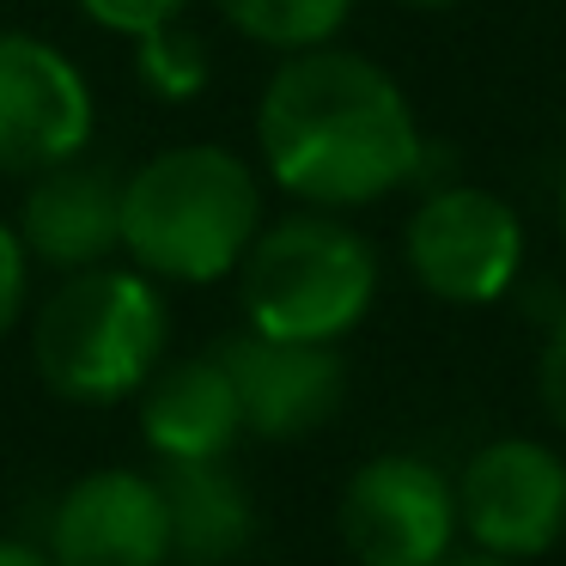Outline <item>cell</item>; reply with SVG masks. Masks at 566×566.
<instances>
[{
    "mask_svg": "<svg viewBox=\"0 0 566 566\" xmlns=\"http://www.w3.org/2000/svg\"><path fill=\"white\" fill-rule=\"evenodd\" d=\"M457 536L500 560H542L566 536V457L542 439H488L451 481Z\"/></svg>",
    "mask_w": 566,
    "mask_h": 566,
    "instance_id": "obj_7",
    "label": "cell"
},
{
    "mask_svg": "<svg viewBox=\"0 0 566 566\" xmlns=\"http://www.w3.org/2000/svg\"><path fill=\"white\" fill-rule=\"evenodd\" d=\"M135 74H140V86H147L153 98L189 104V98L208 92L213 62H208V43H201L184 19H171V25H153V31L135 38Z\"/></svg>",
    "mask_w": 566,
    "mask_h": 566,
    "instance_id": "obj_15",
    "label": "cell"
},
{
    "mask_svg": "<svg viewBox=\"0 0 566 566\" xmlns=\"http://www.w3.org/2000/svg\"><path fill=\"white\" fill-rule=\"evenodd\" d=\"M19 244L55 274L111 262L123 250V177L111 165H92L86 153L38 171L19 208Z\"/></svg>",
    "mask_w": 566,
    "mask_h": 566,
    "instance_id": "obj_11",
    "label": "cell"
},
{
    "mask_svg": "<svg viewBox=\"0 0 566 566\" xmlns=\"http://www.w3.org/2000/svg\"><path fill=\"white\" fill-rule=\"evenodd\" d=\"M354 566H432L457 548V493L432 457L384 451L359 463L335 505Z\"/></svg>",
    "mask_w": 566,
    "mask_h": 566,
    "instance_id": "obj_6",
    "label": "cell"
},
{
    "mask_svg": "<svg viewBox=\"0 0 566 566\" xmlns=\"http://www.w3.org/2000/svg\"><path fill=\"white\" fill-rule=\"evenodd\" d=\"M98 104L55 43L0 31V177H38L92 147Z\"/></svg>",
    "mask_w": 566,
    "mask_h": 566,
    "instance_id": "obj_8",
    "label": "cell"
},
{
    "mask_svg": "<svg viewBox=\"0 0 566 566\" xmlns=\"http://www.w3.org/2000/svg\"><path fill=\"white\" fill-rule=\"evenodd\" d=\"M55 566H171V512L159 475L92 469L55 500L50 536Z\"/></svg>",
    "mask_w": 566,
    "mask_h": 566,
    "instance_id": "obj_10",
    "label": "cell"
},
{
    "mask_svg": "<svg viewBox=\"0 0 566 566\" xmlns=\"http://www.w3.org/2000/svg\"><path fill=\"white\" fill-rule=\"evenodd\" d=\"M554 213H560V238H566V171H560V184H554Z\"/></svg>",
    "mask_w": 566,
    "mask_h": 566,
    "instance_id": "obj_22",
    "label": "cell"
},
{
    "mask_svg": "<svg viewBox=\"0 0 566 566\" xmlns=\"http://www.w3.org/2000/svg\"><path fill=\"white\" fill-rule=\"evenodd\" d=\"M262 226V177L213 140L165 147L123 177V256L153 281L208 286L244 262Z\"/></svg>",
    "mask_w": 566,
    "mask_h": 566,
    "instance_id": "obj_2",
    "label": "cell"
},
{
    "mask_svg": "<svg viewBox=\"0 0 566 566\" xmlns=\"http://www.w3.org/2000/svg\"><path fill=\"white\" fill-rule=\"evenodd\" d=\"M432 566H517V560H500V554H444V560H432Z\"/></svg>",
    "mask_w": 566,
    "mask_h": 566,
    "instance_id": "obj_20",
    "label": "cell"
},
{
    "mask_svg": "<svg viewBox=\"0 0 566 566\" xmlns=\"http://www.w3.org/2000/svg\"><path fill=\"white\" fill-rule=\"evenodd\" d=\"M0 566H55V560H50V548H38V542L0 536Z\"/></svg>",
    "mask_w": 566,
    "mask_h": 566,
    "instance_id": "obj_19",
    "label": "cell"
},
{
    "mask_svg": "<svg viewBox=\"0 0 566 566\" xmlns=\"http://www.w3.org/2000/svg\"><path fill=\"white\" fill-rule=\"evenodd\" d=\"M80 13L98 31H116V38H140L153 25H171V19L189 13V0H80Z\"/></svg>",
    "mask_w": 566,
    "mask_h": 566,
    "instance_id": "obj_16",
    "label": "cell"
},
{
    "mask_svg": "<svg viewBox=\"0 0 566 566\" xmlns=\"http://www.w3.org/2000/svg\"><path fill=\"white\" fill-rule=\"evenodd\" d=\"M232 274L244 298V329L281 342H342L378 298V250L329 208L256 226Z\"/></svg>",
    "mask_w": 566,
    "mask_h": 566,
    "instance_id": "obj_4",
    "label": "cell"
},
{
    "mask_svg": "<svg viewBox=\"0 0 566 566\" xmlns=\"http://www.w3.org/2000/svg\"><path fill=\"white\" fill-rule=\"evenodd\" d=\"M165 512H171V560L177 566H226L256 536L250 488L226 469V457L208 463H159Z\"/></svg>",
    "mask_w": 566,
    "mask_h": 566,
    "instance_id": "obj_13",
    "label": "cell"
},
{
    "mask_svg": "<svg viewBox=\"0 0 566 566\" xmlns=\"http://www.w3.org/2000/svg\"><path fill=\"white\" fill-rule=\"evenodd\" d=\"M165 347H171V311H165L159 281L140 274L135 262L128 269L98 262V269L67 274L31 323L38 378L80 408L135 396L165 359Z\"/></svg>",
    "mask_w": 566,
    "mask_h": 566,
    "instance_id": "obj_3",
    "label": "cell"
},
{
    "mask_svg": "<svg viewBox=\"0 0 566 566\" xmlns=\"http://www.w3.org/2000/svg\"><path fill=\"white\" fill-rule=\"evenodd\" d=\"M536 396H542V415L566 432V311L554 317L548 342H542V359H536Z\"/></svg>",
    "mask_w": 566,
    "mask_h": 566,
    "instance_id": "obj_18",
    "label": "cell"
},
{
    "mask_svg": "<svg viewBox=\"0 0 566 566\" xmlns=\"http://www.w3.org/2000/svg\"><path fill=\"white\" fill-rule=\"evenodd\" d=\"M213 7H220V19L238 38L262 43L274 55L335 43V31L354 13V0H213Z\"/></svg>",
    "mask_w": 566,
    "mask_h": 566,
    "instance_id": "obj_14",
    "label": "cell"
},
{
    "mask_svg": "<svg viewBox=\"0 0 566 566\" xmlns=\"http://www.w3.org/2000/svg\"><path fill=\"white\" fill-rule=\"evenodd\" d=\"M402 256L444 305H500L524 274V220L481 184H439L408 213Z\"/></svg>",
    "mask_w": 566,
    "mask_h": 566,
    "instance_id": "obj_5",
    "label": "cell"
},
{
    "mask_svg": "<svg viewBox=\"0 0 566 566\" xmlns=\"http://www.w3.org/2000/svg\"><path fill=\"white\" fill-rule=\"evenodd\" d=\"M262 171L305 208H366L427 171L408 92L359 50H293L256 104Z\"/></svg>",
    "mask_w": 566,
    "mask_h": 566,
    "instance_id": "obj_1",
    "label": "cell"
},
{
    "mask_svg": "<svg viewBox=\"0 0 566 566\" xmlns=\"http://www.w3.org/2000/svg\"><path fill=\"white\" fill-rule=\"evenodd\" d=\"M135 396H140V439L159 463H208V457L232 451L238 432H244L232 371L213 347L184 359H159Z\"/></svg>",
    "mask_w": 566,
    "mask_h": 566,
    "instance_id": "obj_12",
    "label": "cell"
},
{
    "mask_svg": "<svg viewBox=\"0 0 566 566\" xmlns=\"http://www.w3.org/2000/svg\"><path fill=\"white\" fill-rule=\"evenodd\" d=\"M25 293H31V256H25V244H19V226L0 220V342L19 329Z\"/></svg>",
    "mask_w": 566,
    "mask_h": 566,
    "instance_id": "obj_17",
    "label": "cell"
},
{
    "mask_svg": "<svg viewBox=\"0 0 566 566\" xmlns=\"http://www.w3.org/2000/svg\"><path fill=\"white\" fill-rule=\"evenodd\" d=\"M396 7H415V13H444V7H463V0H396Z\"/></svg>",
    "mask_w": 566,
    "mask_h": 566,
    "instance_id": "obj_21",
    "label": "cell"
},
{
    "mask_svg": "<svg viewBox=\"0 0 566 566\" xmlns=\"http://www.w3.org/2000/svg\"><path fill=\"white\" fill-rule=\"evenodd\" d=\"M213 354L232 371L238 415L256 439H311L347 396V359L335 354V342H281L262 329H238Z\"/></svg>",
    "mask_w": 566,
    "mask_h": 566,
    "instance_id": "obj_9",
    "label": "cell"
}]
</instances>
